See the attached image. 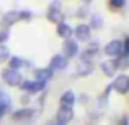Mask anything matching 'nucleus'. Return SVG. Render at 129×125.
I'll return each mask as SVG.
<instances>
[{
    "mask_svg": "<svg viewBox=\"0 0 129 125\" xmlns=\"http://www.w3.org/2000/svg\"><path fill=\"white\" fill-rule=\"evenodd\" d=\"M47 20H51L52 23H57V25L64 22V13H62V8H60L59 0L51 2L49 8H47Z\"/></svg>",
    "mask_w": 129,
    "mask_h": 125,
    "instance_id": "f257e3e1",
    "label": "nucleus"
},
{
    "mask_svg": "<svg viewBox=\"0 0 129 125\" xmlns=\"http://www.w3.org/2000/svg\"><path fill=\"white\" fill-rule=\"evenodd\" d=\"M2 79L5 84H8V86H20L21 84V74H20V71L16 69H10V67H7V69L2 71Z\"/></svg>",
    "mask_w": 129,
    "mask_h": 125,
    "instance_id": "f03ea898",
    "label": "nucleus"
},
{
    "mask_svg": "<svg viewBox=\"0 0 129 125\" xmlns=\"http://www.w3.org/2000/svg\"><path fill=\"white\" fill-rule=\"evenodd\" d=\"M111 89H114L119 94H126L129 91V77H127V74L123 73V74H119V76H116L114 82L111 84Z\"/></svg>",
    "mask_w": 129,
    "mask_h": 125,
    "instance_id": "7ed1b4c3",
    "label": "nucleus"
},
{
    "mask_svg": "<svg viewBox=\"0 0 129 125\" xmlns=\"http://www.w3.org/2000/svg\"><path fill=\"white\" fill-rule=\"evenodd\" d=\"M105 53L111 58H119L123 55V41L121 40H111L106 46H105Z\"/></svg>",
    "mask_w": 129,
    "mask_h": 125,
    "instance_id": "20e7f679",
    "label": "nucleus"
},
{
    "mask_svg": "<svg viewBox=\"0 0 129 125\" xmlns=\"http://www.w3.org/2000/svg\"><path fill=\"white\" fill-rule=\"evenodd\" d=\"M62 49H64V55H62L64 58H67V59L75 58V56L79 55V43H77L75 40H66Z\"/></svg>",
    "mask_w": 129,
    "mask_h": 125,
    "instance_id": "39448f33",
    "label": "nucleus"
},
{
    "mask_svg": "<svg viewBox=\"0 0 129 125\" xmlns=\"http://www.w3.org/2000/svg\"><path fill=\"white\" fill-rule=\"evenodd\" d=\"M72 35H75L77 41H88L91 35V30L88 28V25L82 23V25L75 26V30H72Z\"/></svg>",
    "mask_w": 129,
    "mask_h": 125,
    "instance_id": "423d86ee",
    "label": "nucleus"
},
{
    "mask_svg": "<svg viewBox=\"0 0 129 125\" xmlns=\"http://www.w3.org/2000/svg\"><path fill=\"white\" fill-rule=\"evenodd\" d=\"M44 87H46V84L38 82V81H25V82H21V89L29 92V94H38V92H41Z\"/></svg>",
    "mask_w": 129,
    "mask_h": 125,
    "instance_id": "0eeeda50",
    "label": "nucleus"
},
{
    "mask_svg": "<svg viewBox=\"0 0 129 125\" xmlns=\"http://www.w3.org/2000/svg\"><path fill=\"white\" fill-rule=\"evenodd\" d=\"M93 69H95V64L91 61H80L77 64L75 73H77V76H80V77H87L93 73Z\"/></svg>",
    "mask_w": 129,
    "mask_h": 125,
    "instance_id": "6e6552de",
    "label": "nucleus"
},
{
    "mask_svg": "<svg viewBox=\"0 0 129 125\" xmlns=\"http://www.w3.org/2000/svg\"><path fill=\"white\" fill-rule=\"evenodd\" d=\"M35 114H36V110H33V109L16 110V112L13 114V120H16V122H29V120H33Z\"/></svg>",
    "mask_w": 129,
    "mask_h": 125,
    "instance_id": "1a4fd4ad",
    "label": "nucleus"
},
{
    "mask_svg": "<svg viewBox=\"0 0 129 125\" xmlns=\"http://www.w3.org/2000/svg\"><path fill=\"white\" fill-rule=\"evenodd\" d=\"M100 67H101V71H103V74H105V76L113 77L114 74H116V71H118L116 59H106V61H103V63L100 64Z\"/></svg>",
    "mask_w": 129,
    "mask_h": 125,
    "instance_id": "9d476101",
    "label": "nucleus"
},
{
    "mask_svg": "<svg viewBox=\"0 0 129 125\" xmlns=\"http://www.w3.org/2000/svg\"><path fill=\"white\" fill-rule=\"evenodd\" d=\"M67 66V58H64L62 55H56V56H52L51 58V63H49V69L52 71H60V69H64V67Z\"/></svg>",
    "mask_w": 129,
    "mask_h": 125,
    "instance_id": "9b49d317",
    "label": "nucleus"
},
{
    "mask_svg": "<svg viewBox=\"0 0 129 125\" xmlns=\"http://www.w3.org/2000/svg\"><path fill=\"white\" fill-rule=\"evenodd\" d=\"M12 107V99L7 92H0V119L5 115Z\"/></svg>",
    "mask_w": 129,
    "mask_h": 125,
    "instance_id": "f8f14e48",
    "label": "nucleus"
},
{
    "mask_svg": "<svg viewBox=\"0 0 129 125\" xmlns=\"http://www.w3.org/2000/svg\"><path fill=\"white\" fill-rule=\"evenodd\" d=\"M98 51H100V45H98V43H91V45H88L87 49L82 53V61H91V58L96 56Z\"/></svg>",
    "mask_w": 129,
    "mask_h": 125,
    "instance_id": "ddd939ff",
    "label": "nucleus"
},
{
    "mask_svg": "<svg viewBox=\"0 0 129 125\" xmlns=\"http://www.w3.org/2000/svg\"><path fill=\"white\" fill-rule=\"evenodd\" d=\"M72 119H74V112H72V109H66V107H60V109L57 110V120H59V123H64V125H66L67 122H70Z\"/></svg>",
    "mask_w": 129,
    "mask_h": 125,
    "instance_id": "4468645a",
    "label": "nucleus"
},
{
    "mask_svg": "<svg viewBox=\"0 0 129 125\" xmlns=\"http://www.w3.org/2000/svg\"><path fill=\"white\" fill-rule=\"evenodd\" d=\"M35 76H36V81H38V82H44V84H46L47 81L52 77V71H51L49 67H41V69L35 71Z\"/></svg>",
    "mask_w": 129,
    "mask_h": 125,
    "instance_id": "2eb2a0df",
    "label": "nucleus"
},
{
    "mask_svg": "<svg viewBox=\"0 0 129 125\" xmlns=\"http://www.w3.org/2000/svg\"><path fill=\"white\" fill-rule=\"evenodd\" d=\"M75 104V96H74L72 91H67L60 96V107H66V109H72V105Z\"/></svg>",
    "mask_w": 129,
    "mask_h": 125,
    "instance_id": "dca6fc26",
    "label": "nucleus"
},
{
    "mask_svg": "<svg viewBox=\"0 0 129 125\" xmlns=\"http://www.w3.org/2000/svg\"><path fill=\"white\" fill-rule=\"evenodd\" d=\"M57 35L60 36V38L64 40H70V36H72V28H70L67 23H59L57 25Z\"/></svg>",
    "mask_w": 129,
    "mask_h": 125,
    "instance_id": "f3484780",
    "label": "nucleus"
},
{
    "mask_svg": "<svg viewBox=\"0 0 129 125\" xmlns=\"http://www.w3.org/2000/svg\"><path fill=\"white\" fill-rule=\"evenodd\" d=\"M20 20V12L18 10H12V12H8L5 16H3V23H7V25H13V23H16Z\"/></svg>",
    "mask_w": 129,
    "mask_h": 125,
    "instance_id": "a211bd4d",
    "label": "nucleus"
},
{
    "mask_svg": "<svg viewBox=\"0 0 129 125\" xmlns=\"http://www.w3.org/2000/svg\"><path fill=\"white\" fill-rule=\"evenodd\" d=\"M101 26H103V16L98 15V13H95V15L90 16V26L88 28H93V30H100Z\"/></svg>",
    "mask_w": 129,
    "mask_h": 125,
    "instance_id": "6ab92c4d",
    "label": "nucleus"
},
{
    "mask_svg": "<svg viewBox=\"0 0 129 125\" xmlns=\"http://www.w3.org/2000/svg\"><path fill=\"white\" fill-rule=\"evenodd\" d=\"M10 69H16V71H18V67H23V66H26V64H28V63H26L25 61V59H21V58H20V56H12V58H10Z\"/></svg>",
    "mask_w": 129,
    "mask_h": 125,
    "instance_id": "aec40b11",
    "label": "nucleus"
},
{
    "mask_svg": "<svg viewBox=\"0 0 129 125\" xmlns=\"http://www.w3.org/2000/svg\"><path fill=\"white\" fill-rule=\"evenodd\" d=\"M110 5L113 8H123L126 5V0H110Z\"/></svg>",
    "mask_w": 129,
    "mask_h": 125,
    "instance_id": "412c9836",
    "label": "nucleus"
},
{
    "mask_svg": "<svg viewBox=\"0 0 129 125\" xmlns=\"http://www.w3.org/2000/svg\"><path fill=\"white\" fill-rule=\"evenodd\" d=\"M8 56H10V53H8V48H7V46H3V45H0V61L7 59Z\"/></svg>",
    "mask_w": 129,
    "mask_h": 125,
    "instance_id": "4be33fe9",
    "label": "nucleus"
},
{
    "mask_svg": "<svg viewBox=\"0 0 129 125\" xmlns=\"http://www.w3.org/2000/svg\"><path fill=\"white\" fill-rule=\"evenodd\" d=\"M31 16V12H20V20H29Z\"/></svg>",
    "mask_w": 129,
    "mask_h": 125,
    "instance_id": "5701e85b",
    "label": "nucleus"
},
{
    "mask_svg": "<svg viewBox=\"0 0 129 125\" xmlns=\"http://www.w3.org/2000/svg\"><path fill=\"white\" fill-rule=\"evenodd\" d=\"M8 40V31H0V43L7 41Z\"/></svg>",
    "mask_w": 129,
    "mask_h": 125,
    "instance_id": "b1692460",
    "label": "nucleus"
},
{
    "mask_svg": "<svg viewBox=\"0 0 129 125\" xmlns=\"http://www.w3.org/2000/svg\"><path fill=\"white\" fill-rule=\"evenodd\" d=\"M121 125H127V119H126V117H124V119L121 120Z\"/></svg>",
    "mask_w": 129,
    "mask_h": 125,
    "instance_id": "393cba45",
    "label": "nucleus"
},
{
    "mask_svg": "<svg viewBox=\"0 0 129 125\" xmlns=\"http://www.w3.org/2000/svg\"><path fill=\"white\" fill-rule=\"evenodd\" d=\"M83 2H91V0H83Z\"/></svg>",
    "mask_w": 129,
    "mask_h": 125,
    "instance_id": "a878e982",
    "label": "nucleus"
},
{
    "mask_svg": "<svg viewBox=\"0 0 129 125\" xmlns=\"http://www.w3.org/2000/svg\"><path fill=\"white\" fill-rule=\"evenodd\" d=\"M56 125H64V123H56Z\"/></svg>",
    "mask_w": 129,
    "mask_h": 125,
    "instance_id": "bb28decb",
    "label": "nucleus"
}]
</instances>
